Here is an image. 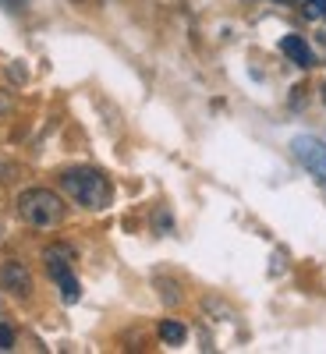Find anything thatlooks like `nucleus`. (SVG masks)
I'll list each match as a JSON object with an SVG mask.
<instances>
[{"instance_id":"nucleus-1","label":"nucleus","mask_w":326,"mask_h":354,"mask_svg":"<svg viewBox=\"0 0 326 354\" xmlns=\"http://www.w3.org/2000/svg\"><path fill=\"white\" fill-rule=\"evenodd\" d=\"M61 188H64L78 205H85V209H107L110 198H114V188H110V181H107V174H103V170H93V167L64 170Z\"/></svg>"},{"instance_id":"nucleus-2","label":"nucleus","mask_w":326,"mask_h":354,"mask_svg":"<svg viewBox=\"0 0 326 354\" xmlns=\"http://www.w3.org/2000/svg\"><path fill=\"white\" fill-rule=\"evenodd\" d=\"M18 213L33 227L46 230V227H57L64 220V202H61V195L50 192V188H28V192L18 195Z\"/></svg>"},{"instance_id":"nucleus-3","label":"nucleus","mask_w":326,"mask_h":354,"mask_svg":"<svg viewBox=\"0 0 326 354\" xmlns=\"http://www.w3.org/2000/svg\"><path fill=\"white\" fill-rule=\"evenodd\" d=\"M291 153L326 188V142L316 135H298V138H291Z\"/></svg>"},{"instance_id":"nucleus-4","label":"nucleus","mask_w":326,"mask_h":354,"mask_svg":"<svg viewBox=\"0 0 326 354\" xmlns=\"http://www.w3.org/2000/svg\"><path fill=\"white\" fill-rule=\"evenodd\" d=\"M71 252L68 248H46V270H50V277L57 280V287H61V298L68 301V305H75L78 301V280H75V273H71Z\"/></svg>"},{"instance_id":"nucleus-5","label":"nucleus","mask_w":326,"mask_h":354,"mask_svg":"<svg viewBox=\"0 0 326 354\" xmlns=\"http://www.w3.org/2000/svg\"><path fill=\"white\" fill-rule=\"evenodd\" d=\"M0 290H11L18 298H25L28 290H33V277L21 262H4L0 266Z\"/></svg>"},{"instance_id":"nucleus-6","label":"nucleus","mask_w":326,"mask_h":354,"mask_svg":"<svg viewBox=\"0 0 326 354\" xmlns=\"http://www.w3.org/2000/svg\"><path fill=\"white\" fill-rule=\"evenodd\" d=\"M280 50H284L298 68H312V64H316V57H312V50H309V43H305L302 36H284V39H280Z\"/></svg>"},{"instance_id":"nucleus-7","label":"nucleus","mask_w":326,"mask_h":354,"mask_svg":"<svg viewBox=\"0 0 326 354\" xmlns=\"http://www.w3.org/2000/svg\"><path fill=\"white\" fill-rule=\"evenodd\" d=\"M185 337H188V330L177 319H163L160 322V340L163 344H185Z\"/></svg>"},{"instance_id":"nucleus-8","label":"nucleus","mask_w":326,"mask_h":354,"mask_svg":"<svg viewBox=\"0 0 326 354\" xmlns=\"http://www.w3.org/2000/svg\"><path fill=\"white\" fill-rule=\"evenodd\" d=\"M305 18H312V21H326V0H309L305 4Z\"/></svg>"},{"instance_id":"nucleus-9","label":"nucleus","mask_w":326,"mask_h":354,"mask_svg":"<svg viewBox=\"0 0 326 354\" xmlns=\"http://www.w3.org/2000/svg\"><path fill=\"white\" fill-rule=\"evenodd\" d=\"M11 344H15V330L11 326H0V351H11Z\"/></svg>"},{"instance_id":"nucleus-10","label":"nucleus","mask_w":326,"mask_h":354,"mask_svg":"<svg viewBox=\"0 0 326 354\" xmlns=\"http://www.w3.org/2000/svg\"><path fill=\"white\" fill-rule=\"evenodd\" d=\"M0 4L11 8V11H21V8H25V0H0Z\"/></svg>"},{"instance_id":"nucleus-11","label":"nucleus","mask_w":326,"mask_h":354,"mask_svg":"<svg viewBox=\"0 0 326 354\" xmlns=\"http://www.w3.org/2000/svg\"><path fill=\"white\" fill-rule=\"evenodd\" d=\"M11 110V96H0V113H8Z\"/></svg>"},{"instance_id":"nucleus-12","label":"nucleus","mask_w":326,"mask_h":354,"mask_svg":"<svg viewBox=\"0 0 326 354\" xmlns=\"http://www.w3.org/2000/svg\"><path fill=\"white\" fill-rule=\"evenodd\" d=\"M323 103H326V82H323Z\"/></svg>"}]
</instances>
